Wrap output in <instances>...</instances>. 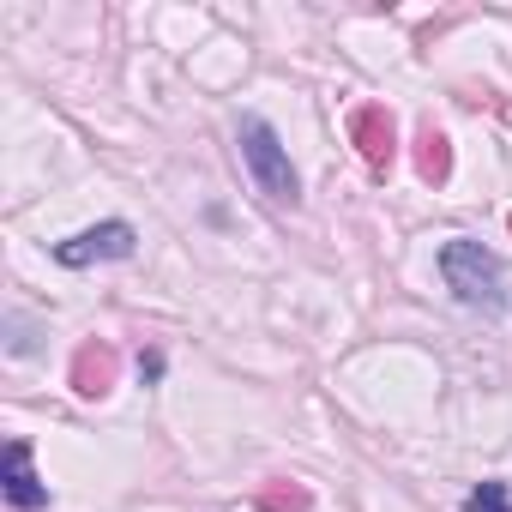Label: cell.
Segmentation results:
<instances>
[{"label": "cell", "instance_id": "obj_1", "mask_svg": "<svg viewBox=\"0 0 512 512\" xmlns=\"http://www.w3.org/2000/svg\"><path fill=\"white\" fill-rule=\"evenodd\" d=\"M440 278H446V290L464 308H482V314L506 308V266H500V253H488L470 235H458V241L440 247Z\"/></svg>", "mask_w": 512, "mask_h": 512}, {"label": "cell", "instance_id": "obj_2", "mask_svg": "<svg viewBox=\"0 0 512 512\" xmlns=\"http://www.w3.org/2000/svg\"><path fill=\"white\" fill-rule=\"evenodd\" d=\"M241 163H247L253 187H260L272 205H296V199H302V181H296V169H290V151H284V139H278L260 115L241 121Z\"/></svg>", "mask_w": 512, "mask_h": 512}, {"label": "cell", "instance_id": "obj_3", "mask_svg": "<svg viewBox=\"0 0 512 512\" xmlns=\"http://www.w3.org/2000/svg\"><path fill=\"white\" fill-rule=\"evenodd\" d=\"M133 247H139V229L121 223V217H109V223H97V229H79V235L55 241V260H61L67 272H85V266H97V260H133Z\"/></svg>", "mask_w": 512, "mask_h": 512}, {"label": "cell", "instance_id": "obj_4", "mask_svg": "<svg viewBox=\"0 0 512 512\" xmlns=\"http://www.w3.org/2000/svg\"><path fill=\"white\" fill-rule=\"evenodd\" d=\"M0 494L19 512L49 506V482H37V470H31V440H7V452H0Z\"/></svg>", "mask_w": 512, "mask_h": 512}, {"label": "cell", "instance_id": "obj_5", "mask_svg": "<svg viewBox=\"0 0 512 512\" xmlns=\"http://www.w3.org/2000/svg\"><path fill=\"white\" fill-rule=\"evenodd\" d=\"M350 145L362 151V163H368L374 175H386L392 157H398V127H392V115H386L380 103H362V109L350 115Z\"/></svg>", "mask_w": 512, "mask_h": 512}, {"label": "cell", "instance_id": "obj_6", "mask_svg": "<svg viewBox=\"0 0 512 512\" xmlns=\"http://www.w3.org/2000/svg\"><path fill=\"white\" fill-rule=\"evenodd\" d=\"M115 380H121V356H115V344L91 338V344L73 350V392H79V398H109Z\"/></svg>", "mask_w": 512, "mask_h": 512}, {"label": "cell", "instance_id": "obj_7", "mask_svg": "<svg viewBox=\"0 0 512 512\" xmlns=\"http://www.w3.org/2000/svg\"><path fill=\"white\" fill-rule=\"evenodd\" d=\"M416 175L428 187H446V175H452V139L440 127H422L416 133Z\"/></svg>", "mask_w": 512, "mask_h": 512}, {"label": "cell", "instance_id": "obj_8", "mask_svg": "<svg viewBox=\"0 0 512 512\" xmlns=\"http://www.w3.org/2000/svg\"><path fill=\"white\" fill-rule=\"evenodd\" d=\"M253 506L260 512H314V494L302 482H266L260 494H253Z\"/></svg>", "mask_w": 512, "mask_h": 512}, {"label": "cell", "instance_id": "obj_9", "mask_svg": "<svg viewBox=\"0 0 512 512\" xmlns=\"http://www.w3.org/2000/svg\"><path fill=\"white\" fill-rule=\"evenodd\" d=\"M464 512H512V488L506 482H476L470 500H464Z\"/></svg>", "mask_w": 512, "mask_h": 512}, {"label": "cell", "instance_id": "obj_10", "mask_svg": "<svg viewBox=\"0 0 512 512\" xmlns=\"http://www.w3.org/2000/svg\"><path fill=\"white\" fill-rule=\"evenodd\" d=\"M506 229H512V217H506Z\"/></svg>", "mask_w": 512, "mask_h": 512}]
</instances>
